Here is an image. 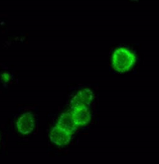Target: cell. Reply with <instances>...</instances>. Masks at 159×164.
I'll return each mask as SVG.
<instances>
[{"mask_svg": "<svg viewBox=\"0 0 159 164\" xmlns=\"http://www.w3.org/2000/svg\"><path fill=\"white\" fill-rule=\"evenodd\" d=\"M135 57L127 49L120 48L115 51L113 54L112 64L113 67L119 72L129 70L135 62Z\"/></svg>", "mask_w": 159, "mask_h": 164, "instance_id": "obj_1", "label": "cell"}, {"mask_svg": "<svg viewBox=\"0 0 159 164\" xmlns=\"http://www.w3.org/2000/svg\"><path fill=\"white\" fill-rule=\"evenodd\" d=\"M71 135L56 125L51 130L49 136L50 140L55 144L64 146L70 141Z\"/></svg>", "mask_w": 159, "mask_h": 164, "instance_id": "obj_2", "label": "cell"}, {"mask_svg": "<svg viewBox=\"0 0 159 164\" xmlns=\"http://www.w3.org/2000/svg\"><path fill=\"white\" fill-rule=\"evenodd\" d=\"M71 114L76 126L87 124L90 120V113L87 106H79L72 108Z\"/></svg>", "mask_w": 159, "mask_h": 164, "instance_id": "obj_3", "label": "cell"}, {"mask_svg": "<svg viewBox=\"0 0 159 164\" xmlns=\"http://www.w3.org/2000/svg\"><path fill=\"white\" fill-rule=\"evenodd\" d=\"M17 128L21 133L25 134L30 133L34 126V119L33 115L26 113L21 116L16 123Z\"/></svg>", "mask_w": 159, "mask_h": 164, "instance_id": "obj_4", "label": "cell"}, {"mask_svg": "<svg viewBox=\"0 0 159 164\" xmlns=\"http://www.w3.org/2000/svg\"><path fill=\"white\" fill-rule=\"evenodd\" d=\"M92 92L88 89H84L79 92L72 99L70 105L72 108L79 106H87L92 99Z\"/></svg>", "mask_w": 159, "mask_h": 164, "instance_id": "obj_5", "label": "cell"}, {"mask_svg": "<svg viewBox=\"0 0 159 164\" xmlns=\"http://www.w3.org/2000/svg\"><path fill=\"white\" fill-rule=\"evenodd\" d=\"M57 125L72 135L76 131L77 126L74 122L70 113H62L58 119Z\"/></svg>", "mask_w": 159, "mask_h": 164, "instance_id": "obj_6", "label": "cell"}]
</instances>
